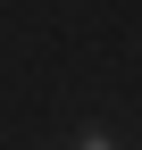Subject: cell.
Wrapping results in <instances>:
<instances>
[{
  "label": "cell",
  "mask_w": 142,
  "mask_h": 150,
  "mask_svg": "<svg viewBox=\"0 0 142 150\" xmlns=\"http://www.w3.org/2000/svg\"><path fill=\"white\" fill-rule=\"evenodd\" d=\"M75 150H117V142H109V134L92 125V134H75Z\"/></svg>",
  "instance_id": "obj_1"
}]
</instances>
